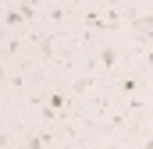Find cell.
Here are the masks:
<instances>
[{
  "label": "cell",
  "mask_w": 153,
  "mask_h": 149,
  "mask_svg": "<svg viewBox=\"0 0 153 149\" xmlns=\"http://www.w3.org/2000/svg\"><path fill=\"white\" fill-rule=\"evenodd\" d=\"M135 92H139V78H132V74L117 78V96H135Z\"/></svg>",
  "instance_id": "obj_5"
},
{
  "label": "cell",
  "mask_w": 153,
  "mask_h": 149,
  "mask_svg": "<svg viewBox=\"0 0 153 149\" xmlns=\"http://www.w3.org/2000/svg\"><path fill=\"white\" fill-rule=\"evenodd\" d=\"M43 100H46V107H53L57 114H68V110H71V96H68L64 89H50Z\"/></svg>",
  "instance_id": "obj_2"
},
{
  "label": "cell",
  "mask_w": 153,
  "mask_h": 149,
  "mask_svg": "<svg viewBox=\"0 0 153 149\" xmlns=\"http://www.w3.org/2000/svg\"><path fill=\"white\" fill-rule=\"evenodd\" d=\"M4 25H11V29H14V25H22V14H18L14 7H11V11H4Z\"/></svg>",
  "instance_id": "obj_13"
},
{
  "label": "cell",
  "mask_w": 153,
  "mask_h": 149,
  "mask_svg": "<svg viewBox=\"0 0 153 149\" xmlns=\"http://www.w3.org/2000/svg\"><path fill=\"white\" fill-rule=\"evenodd\" d=\"M25 46H29V43H25V36H14L11 43H7V50H4V53H7V57H18Z\"/></svg>",
  "instance_id": "obj_8"
},
{
  "label": "cell",
  "mask_w": 153,
  "mask_h": 149,
  "mask_svg": "<svg viewBox=\"0 0 153 149\" xmlns=\"http://www.w3.org/2000/svg\"><path fill=\"white\" fill-rule=\"evenodd\" d=\"M93 85H96V78H93V74H78L75 82H71V96H85Z\"/></svg>",
  "instance_id": "obj_4"
},
{
  "label": "cell",
  "mask_w": 153,
  "mask_h": 149,
  "mask_svg": "<svg viewBox=\"0 0 153 149\" xmlns=\"http://www.w3.org/2000/svg\"><path fill=\"white\" fill-rule=\"evenodd\" d=\"M89 107H93V114H100V117H103V114H111L114 100H111V96H93V103H89Z\"/></svg>",
  "instance_id": "obj_7"
},
{
  "label": "cell",
  "mask_w": 153,
  "mask_h": 149,
  "mask_svg": "<svg viewBox=\"0 0 153 149\" xmlns=\"http://www.w3.org/2000/svg\"><path fill=\"white\" fill-rule=\"evenodd\" d=\"M18 149H46V146H43V139H39V135H29V139H25Z\"/></svg>",
  "instance_id": "obj_12"
},
{
  "label": "cell",
  "mask_w": 153,
  "mask_h": 149,
  "mask_svg": "<svg viewBox=\"0 0 153 149\" xmlns=\"http://www.w3.org/2000/svg\"><path fill=\"white\" fill-rule=\"evenodd\" d=\"M53 39H57V36H32L29 46H36L39 60H53V57H57V43H53Z\"/></svg>",
  "instance_id": "obj_1"
},
{
  "label": "cell",
  "mask_w": 153,
  "mask_h": 149,
  "mask_svg": "<svg viewBox=\"0 0 153 149\" xmlns=\"http://www.w3.org/2000/svg\"><path fill=\"white\" fill-rule=\"evenodd\" d=\"M128 110H132V114H143V110H146V100H143L139 92H135V96H128Z\"/></svg>",
  "instance_id": "obj_11"
},
{
  "label": "cell",
  "mask_w": 153,
  "mask_h": 149,
  "mask_svg": "<svg viewBox=\"0 0 153 149\" xmlns=\"http://www.w3.org/2000/svg\"><path fill=\"white\" fill-rule=\"evenodd\" d=\"M100 68L111 71V74L117 71V46L114 43H103V46H100Z\"/></svg>",
  "instance_id": "obj_3"
},
{
  "label": "cell",
  "mask_w": 153,
  "mask_h": 149,
  "mask_svg": "<svg viewBox=\"0 0 153 149\" xmlns=\"http://www.w3.org/2000/svg\"><path fill=\"white\" fill-rule=\"evenodd\" d=\"M82 18H85V29H96V32H111V29L103 25V18H100V11H93V7H89V11H85Z\"/></svg>",
  "instance_id": "obj_6"
},
{
  "label": "cell",
  "mask_w": 153,
  "mask_h": 149,
  "mask_svg": "<svg viewBox=\"0 0 153 149\" xmlns=\"http://www.w3.org/2000/svg\"><path fill=\"white\" fill-rule=\"evenodd\" d=\"M0 146H7V135H4V131H0Z\"/></svg>",
  "instance_id": "obj_14"
},
{
  "label": "cell",
  "mask_w": 153,
  "mask_h": 149,
  "mask_svg": "<svg viewBox=\"0 0 153 149\" xmlns=\"http://www.w3.org/2000/svg\"><path fill=\"white\" fill-rule=\"evenodd\" d=\"M14 11H18V14H22V21H36V4H18V7H14Z\"/></svg>",
  "instance_id": "obj_9"
},
{
  "label": "cell",
  "mask_w": 153,
  "mask_h": 149,
  "mask_svg": "<svg viewBox=\"0 0 153 149\" xmlns=\"http://www.w3.org/2000/svg\"><path fill=\"white\" fill-rule=\"evenodd\" d=\"M46 14H50V21L57 25V21H64V18H68V7H64V4H53V7H50Z\"/></svg>",
  "instance_id": "obj_10"
}]
</instances>
